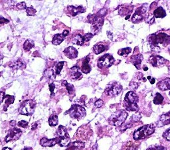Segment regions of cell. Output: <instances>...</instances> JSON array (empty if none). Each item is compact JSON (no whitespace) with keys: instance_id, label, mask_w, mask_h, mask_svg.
<instances>
[{"instance_id":"cell-1","label":"cell","mask_w":170,"mask_h":150,"mask_svg":"<svg viewBox=\"0 0 170 150\" xmlns=\"http://www.w3.org/2000/svg\"><path fill=\"white\" fill-rule=\"evenodd\" d=\"M149 43L151 47L155 51L160 52V49L158 47L159 44L166 46L170 43V37L164 33L153 34L148 38Z\"/></svg>"},{"instance_id":"cell-2","label":"cell","mask_w":170,"mask_h":150,"mask_svg":"<svg viewBox=\"0 0 170 150\" xmlns=\"http://www.w3.org/2000/svg\"><path fill=\"white\" fill-rule=\"evenodd\" d=\"M107 13V9H102L94 15H89L88 16V22L92 25V30L94 32V34H98L100 30L104 23V17Z\"/></svg>"},{"instance_id":"cell-3","label":"cell","mask_w":170,"mask_h":150,"mask_svg":"<svg viewBox=\"0 0 170 150\" xmlns=\"http://www.w3.org/2000/svg\"><path fill=\"white\" fill-rule=\"evenodd\" d=\"M138 101L139 99L136 93L132 91H129L125 96L123 106L128 111H138L139 110Z\"/></svg>"},{"instance_id":"cell-4","label":"cell","mask_w":170,"mask_h":150,"mask_svg":"<svg viewBox=\"0 0 170 150\" xmlns=\"http://www.w3.org/2000/svg\"><path fill=\"white\" fill-rule=\"evenodd\" d=\"M156 126L153 124L144 125L140 128L136 130L133 134V138L134 140H140L145 139L146 137L150 135L155 132Z\"/></svg>"},{"instance_id":"cell-5","label":"cell","mask_w":170,"mask_h":150,"mask_svg":"<svg viewBox=\"0 0 170 150\" xmlns=\"http://www.w3.org/2000/svg\"><path fill=\"white\" fill-rule=\"evenodd\" d=\"M57 139L58 144L61 147H67L70 144V136L67 132V128L65 126L60 125L57 130Z\"/></svg>"},{"instance_id":"cell-6","label":"cell","mask_w":170,"mask_h":150,"mask_svg":"<svg viewBox=\"0 0 170 150\" xmlns=\"http://www.w3.org/2000/svg\"><path fill=\"white\" fill-rule=\"evenodd\" d=\"M36 107V102L34 100L29 99L24 101L19 108V113L25 116H31L34 113Z\"/></svg>"},{"instance_id":"cell-7","label":"cell","mask_w":170,"mask_h":150,"mask_svg":"<svg viewBox=\"0 0 170 150\" xmlns=\"http://www.w3.org/2000/svg\"><path fill=\"white\" fill-rule=\"evenodd\" d=\"M128 113L125 110H120L117 114H114L109 118V122L111 125L116 127L121 126L128 117Z\"/></svg>"},{"instance_id":"cell-8","label":"cell","mask_w":170,"mask_h":150,"mask_svg":"<svg viewBox=\"0 0 170 150\" xmlns=\"http://www.w3.org/2000/svg\"><path fill=\"white\" fill-rule=\"evenodd\" d=\"M86 110L84 107L79 105H72L71 109L66 112V114H68L71 118L77 120L83 119L86 116Z\"/></svg>"},{"instance_id":"cell-9","label":"cell","mask_w":170,"mask_h":150,"mask_svg":"<svg viewBox=\"0 0 170 150\" xmlns=\"http://www.w3.org/2000/svg\"><path fill=\"white\" fill-rule=\"evenodd\" d=\"M122 91V86L120 84L117 82H113L108 85L105 93L107 95L110 97H114V96L118 95Z\"/></svg>"},{"instance_id":"cell-10","label":"cell","mask_w":170,"mask_h":150,"mask_svg":"<svg viewBox=\"0 0 170 150\" xmlns=\"http://www.w3.org/2000/svg\"><path fill=\"white\" fill-rule=\"evenodd\" d=\"M114 58L113 56L109 54H104L98 59V67L99 68H110L113 66L114 63Z\"/></svg>"},{"instance_id":"cell-11","label":"cell","mask_w":170,"mask_h":150,"mask_svg":"<svg viewBox=\"0 0 170 150\" xmlns=\"http://www.w3.org/2000/svg\"><path fill=\"white\" fill-rule=\"evenodd\" d=\"M21 134L22 131L20 129L17 128L16 126L11 127L5 138V141L6 143H8L11 141H16L21 137Z\"/></svg>"},{"instance_id":"cell-12","label":"cell","mask_w":170,"mask_h":150,"mask_svg":"<svg viewBox=\"0 0 170 150\" xmlns=\"http://www.w3.org/2000/svg\"><path fill=\"white\" fill-rule=\"evenodd\" d=\"M147 9H148V5L147 4L142 5L141 7L138 8L132 17V21L134 23H137L142 21L144 19L143 14L146 12Z\"/></svg>"},{"instance_id":"cell-13","label":"cell","mask_w":170,"mask_h":150,"mask_svg":"<svg viewBox=\"0 0 170 150\" xmlns=\"http://www.w3.org/2000/svg\"><path fill=\"white\" fill-rule=\"evenodd\" d=\"M149 62L153 67H161L165 65L166 60L160 56H152L150 57Z\"/></svg>"},{"instance_id":"cell-14","label":"cell","mask_w":170,"mask_h":150,"mask_svg":"<svg viewBox=\"0 0 170 150\" xmlns=\"http://www.w3.org/2000/svg\"><path fill=\"white\" fill-rule=\"evenodd\" d=\"M69 74H70L71 79L73 81H76L79 80L82 78L83 75L82 73L80 72V68L77 66H73L69 70Z\"/></svg>"},{"instance_id":"cell-15","label":"cell","mask_w":170,"mask_h":150,"mask_svg":"<svg viewBox=\"0 0 170 150\" xmlns=\"http://www.w3.org/2000/svg\"><path fill=\"white\" fill-rule=\"evenodd\" d=\"M69 31L68 30H65L61 34H56L53 38L52 43L54 45H59L63 42L65 38L68 34Z\"/></svg>"},{"instance_id":"cell-16","label":"cell","mask_w":170,"mask_h":150,"mask_svg":"<svg viewBox=\"0 0 170 150\" xmlns=\"http://www.w3.org/2000/svg\"><path fill=\"white\" fill-rule=\"evenodd\" d=\"M170 124V111L168 113L162 114L157 122V127H162Z\"/></svg>"},{"instance_id":"cell-17","label":"cell","mask_w":170,"mask_h":150,"mask_svg":"<svg viewBox=\"0 0 170 150\" xmlns=\"http://www.w3.org/2000/svg\"><path fill=\"white\" fill-rule=\"evenodd\" d=\"M64 54L68 58L74 59L78 56V51L73 47H69L64 50Z\"/></svg>"},{"instance_id":"cell-18","label":"cell","mask_w":170,"mask_h":150,"mask_svg":"<svg viewBox=\"0 0 170 150\" xmlns=\"http://www.w3.org/2000/svg\"><path fill=\"white\" fill-rule=\"evenodd\" d=\"M58 144L57 138L53 139H48L46 138H42L40 140V144L42 147H53Z\"/></svg>"},{"instance_id":"cell-19","label":"cell","mask_w":170,"mask_h":150,"mask_svg":"<svg viewBox=\"0 0 170 150\" xmlns=\"http://www.w3.org/2000/svg\"><path fill=\"white\" fill-rule=\"evenodd\" d=\"M67 9L69 13H70L72 16H76L79 13H83L86 11L83 6H78V7H74L72 5H70L67 7Z\"/></svg>"},{"instance_id":"cell-20","label":"cell","mask_w":170,"mask_h":150,"mask_svg":"<svg viewBox=\"0 0 170 150\" xmlns=\"http://www.w3.org/2000/svg\"><path fill=\"white\" fill-rule=\"evenodd\" d=\"M131 61L134 65V66L136 67L138 70H140V65L142 61L143 60V56L140 54H135L131 56Z\"/></svg>"},{"instance_id":"cell-21","label":"cell","mask_w":170,"mask_h":150,"mask_svg":"<svg viewBox=\"0 0 170 150\" xmlns=\"http://www.w3.org/2000/svg\"><path fill=\"white\" fill-rule=\"evenodd\" d=\"M85 144L81 141H76L74 142H71L68 145V148L65 150H80L84 148Z\"/></svg>"},{"instance_id":"cell-22","label":"cell","mask_w":170,"mask_h":150,"mask_svg":"<svg viewBox=\"0 0 170 150\" xmlns=\"http://www.w3.org/2000/svg\"><path fill=\"white\" fill-rule=\"evenodd\" d=\"M157 86L161 91H167L170 89V78H165L158 82Z\"/></svg>"},{"instance_id":"cell-23","label":"cell","mask_w":170,"mask_h":150,"mask_svg":"<svg viewBox=\"0 0 170 150\" xmlns=\"http://www.w3.org/2000/svg\"><path fill=\"white\" fill-rule=\"evenodd\" d=\"M90 61V58L87 56L85 58V59L83 61L82 64V68H81V71H82L84 74H88L91 71V66L89 64Z\"/></svg>"},{"instance_id":"cell-24","label":"cell","mask_w":170,"mask_h":150,"mask_svg":"<svg viewBox=\"0 0 170 150\" xmlns=\"http://www.w3.org/2000/svg\"><path fill=\"white\" fill-rule=\"evenodd\" d=\"M9 67L13 70H19V69H24L25 68V64L22 60L19 59L16 61L10 63Z\"/></svg>"},{"instance_id":"cell-25","label":"cell","mask_w":170,"mask_h":150,"mask_svg":"<svg viewBox=\"0 0 170 150\" xmlns=\"http://www.w3.org/2000/svg\"><path fill=\"white\" fill-rule=\"evenodd\" d=\"M3 100H5V105L3 106V110L6 111L7 107L14 103L15 97L8 95H5L4 97H3Z\"/></svg>"},{"instance_id":"cell-26","label":"cell","mask_w":170,"mask_h":150,"mask_svg":"<svg viewBox=\"0 0 170 150\" xmlns=\"http://www.w3.org/2000/svg\"><path fill=\"white\" fill-rule=\"evenodd\" d=\"M106 50V47L104 44L98 43L94 46L93 47V51L96 54H100V53L104 52Z\"/></svg>"},{"instance_id":"cell-27","label":"cell","mask_w":170,"mask_h":150,"mask_svg":"<svg viewBox=\"0 0 170 150\" xmlns=\"http://www.w3.org/2000/svg\"><path fill=\"white\" fill-rule=\"evenodd\" d=\"M72 44H75L76 45H79V46H82L84 42V37H83L81 34H76V36H75L72 38Z\"/></svg>"},{"instance_id":"cell-28","label":"cell","mask_w":170,"mask_h":150,"mask_svg":"<svg viewBox=\"0 0 170 150\" xmlns=\"http://www.w3.org/2000/svg\"><path fill=\"white\" fill-rule=\"evenodd\" d=\"M153 15L156 18H164L165 17L166 13L164 8H162L161 7H159L154 10Z\"/></svg>"},{"instance_id":"cell-29","label":"cell","mask_w":170,"mask_h":150,"mask_svg":"<svg viewBox=\"0 0 170 150\" xmlns=\"http://www.w3.org/2000/svg\"><path fill=\"white\" fill-rule=\"evenodd\" d=\"M62 85L66 87V89H67L69 95H72L75 93V87H74V86H73V85L68 83L66 80L63 81V82H62Z\"/></svg>"},{"instance_id":"cell-30","label":"cell","mask_w":170,"mask_h":150,"mask_svg":"<svg viewBox=\"0 0 170 150\" xmlns=\"http://www.w3.org/2000/svg\"><path fill=\"white\" fill-rule=\"evenodd\" d=\"M49 124L51 127L56 126L58 123H59V118H58L57 115L53 114L49 118Z\"/></svg>"},{"instance_id":"cell-31","label":"cell","mask_w":170,"mask_h":150,"mask_svg":"<svg viewBox=\"0 0 170 150\" xmlns=\"http://www.w3.org/2000/svg\"><path fill=\"white\" fill-rule=\"evenodd\" d=\"M35 44L34 42L32 40L28 39L25 40L24 44V48L26 52H29L31 49L33 48L34 47Z\"/></svg>"},{"instance_id":"cell-32","label":"cell","mask_w":170,"mask_h":150,"mask_svg":"<svg viewBox=\"0 0 170 150\" xmlns=\"http://www.w3.org/2000/svg\"><path fill=\"white\" fill-rule=\"evenodd\" d=\"M119 14L121 15V16H125L126 15L129 14L132 12V9H128V7L125 6H120V9L118 10Z\"/></svg>"},{"instance_id":"cell-33","label":"cell","mask_w":170,"mask_h":150,"mask_svg":"<svg viewBox=\"0 0 170 150\" xmlns=\"http://www.w3.org/2000/svg\"><path fill=\"white\" fill-rule=\"evenodd\" d=\"M164 101V97L160 93H157L153 99V103L155 105H161Z\"/></svg>"},{"instance_id":"cell-34","label":"cell","mask_w":170,"mask_h":150,"mask_svg":"<svg viewBox=\"0 0 170 150\" xmlns=\"http://www.w3.org/2000/svg\"><path fill=\"white\" fill-rule=\"evenodd\" d=\"M131 51H132V49H131V48L128 47V48H122V49L119 50L118 52V55H120V56H127L131 52Z\"/></svg>"},{"instance_id":"cell-35","label":"cell","mask_w":170,"mask_h":150,"mask_svg":"<svg viewBox=\"0 0 170 150\" xmlns=\"http://www.w3.org/2000/svg\"><path fill=\"white\" fill-rule=\"evenodd\" d=\"M64 64H65V61H60V62H58L55 65L54 70H55L56 75H59L60 74L62 69H63V68L64 66Z\"/></svg>"},{"instance_id":"cell-36","label":"cell","mask_w":170,"mask_h":150,"mask_svg":"<svg viewBox=\"0 0 170 150\" xmlns=\"http://www.w3.org/2000/svg\"><path fill=\"white\" fill-rule=\"evenodd\" d=\"M154 15L150 13L148 15H147V17L146 18V22L147 23H148L150 25H152L154 23V21H155V19H154Z\"/></svg>"},{"instance_id":"cell-37","label":"cell","mask_w":170,"mask_h":150,"mask_svg":"<svg viewBox=\"0 0 170 150\" xmlns=\"http://www.w3.org/2000/svg\"><path fill=\"white\" fill-rule=\"evenodd\" d=\"M26 13L28 14V16H34V15L36 14L37 11L33 7H27Z\"/></svg>"},{"instance_id":"cell-38","label":"cell","mask_w":170,"mask_h":150,"mask_svg":"<svg viewBox=\"0 0 170 150\" xmlns=\"http://www.w3.org/2000/svg\"><path fill=\"white\" fill-rule=\"evenodd\" d=\"M15 9L17 10H23V9H26L27 7H26V3L25 2H21V3H19L15 6Z\"/></svg>"},{"instance_id":"cell-39","label":"cell","mask_w":170,"mask_h":150,"mask_svg":"<svg viewBox=\"0 0 170 150\" xmlns=\"http://www.w3.org/2000/svg\"><path fill=\"white\" fill-rule=\"evenodd\" d=\"M129 87L131 89H132V91H135V90H136L138 87H139V84L136 82H131L130 83V85H129Z\"/></svg>"},{"instance_id":"cell-40","label":"cell","mask_w":170,"mask_h":150,"mask_svg":"<svg viewBox=\"0 0 170 150\" xmlns=\"http://www.w3.org/2000/svg\"><path fill=\"white\" fill-rule=\"evenodd\" d=\"M29 123L28 122H26L25 120H21V121H19L17 123V126L19 127H21V128H26L28 126Z\"/></svg>"},{"instance_id":"cell-41","label":"cell","mask_w":170,"mask_h":150,"mask_svg":"<svg viewBox=\"0 0 170 150\" xmlns=\"http://www.w3.org/2000/svg\"><path fill=\"white\" fill-rule=\"evenodd\" d=\"M103 104H104V102L102 99H98L94 103V106L96 107V108L99 109L103 105Z\"/></svg>"},{"instance_id":"cell-42","label":"cell","mask_w":170,"mask_h":150,"mask_svg":"<svg viewBox=\"0 0 170 150\" xmlns=\"http://www.w3.org/2000/svg\"><path fill=\"white\" fill-rule=\"evenodd\" d=\"M163 137L166 140L170 141V128L168 129V130H166V131L164 133Z\"/></svg>"},{"instance_id":"cell-43","label":"cell","mask_w":170,"mask_h":150,"mask_svg":"<svg viewBox=\"0 0 170 150\" xmlns=\"http://www.w3.org/2000/svg\"><path fill=\"white\" fill-rule=\"evenodd\" d=\"M93 35H94V34H92V33H87L84 36H83L84 38L85 42H88L89 40H91V38L93 37Z\"/></svg>"},{"instance_id":"cell-44","label":"cell","mask_w":170,"mask_h":150,"mask_svg":"<svg viewBox=\"0 0 170 150\" xmlns=\"http://www.w3.org/2000/svg\"><path fill=\"white\" fill-rule=\"evenodd\" d=\"M142 118L141 117V115L140 114H134L132 116V121H134V122H137L139 120H140V118Z\"/></svg>"},{"instance_id":"cell-45","label":"cell","mask_w":170,"mask_h":150,"mask_svg":"<svg viewBox=\"0 0 170 150\" xmlns=\"http://www.w3.org/2000/svg\"><path fill=\"white\" fill-rule=\"evenodd\" d=\"M49 90L51 91V96L54 95V90H55V85L53 83H50L49 85Z\"/></svg>"},{"instance_id":"cell-46","label":"cell","mask_w":170,"mask_h":150,"mask_svg":"<svg viewBox=\"0 0 170 150\" xmlns=\"http://www.w3.org/2000/svg\"><path fill=\"white\" fill-rule=\"evenodd\" d=\"M9 22V21L8 20V19L3 18V17H1V19H0V24H1V25H3V24L8 23Z\"/></svg>"},{"instance_id":"cell-47","label":"cell","mask_w":170,"mask_h":150,"mask_svg":"<svg viewBox=\"0 0 170 150\" xmlns=\"http://www.w3.org/2000/svg\"><path fill=\"white\" fill-rule=\"evenodd\" d=\"M147 78H148V79L150 80V83H151V84H153L154 83H155V82H156V79H154V78H152L151 76H148Z\"/></svg>"},{"instance_id":"cell-48","label":"cell","mask_w":170,"mask_h":150,"mask_svg":"<svg viewBox=\"0 0 170 150\" xmlns=\"http://www.w3.org/2000/svg\"><path fill=\"white\" fill-rule=\"evenodd\" d=\"M37 126H38V124H37V122H34L33 124H32L31 126V130H35L37 128Z\"/></svg>"},{"instance_id":"cell-49","label":"cell","mask_w":170,"mask_h":150,"mask_svg":"<svg viewBox=\"0 0 170 150\" xmlns=\"http://www.w3.org/2000/svg\"><path fill=\"white\" fill-rule=\"evenodd\" d=\"M10 126L11 127H15V126H16V122H15V120H11L10 122Z\"/></svg>"},{"instance_id":"cell-50","label":"cell","mask_w":170,"mask_h":150,"mask_svg":"<svg viewBox=\"0 0 170 150\" xmlns=\"http://www.w3.org/2000/svg\"><path fill=\"white\" fill-rule=\"evenodd\" d=\"M107 34H108V37H109V38H110V40L113 39V34H112L111 32L108 31V32H107Z\"/></svg>"},{"instance_id":"cell-51","label":"cell","mask_w":170,"mask_h":150,"mask_svg":"<svg viewBox=\"0 0 170 150\" xmlns=\"http://www.w3.org/2000/svg\"><path fill=\"white\" fill-rule=\"evenodd\" d=\"M147 150H158L157 147L156 148H154V147H150L149 148L147 149Z\"/></svg>"},{"instance_id":"cell-52","label":"cell","mask_w":170,"mask_h":150,"mask_svg":"<svg viewBox=\"0 0 170 150\" xmlns=\"http://www.w3.org/2000/svg\"><path fill=\"white\" fill-rule=\"evenodd\" d=\"M22 150H33V149L32 148H31V147H25Z\"/></svg>"},{"instance_id":"cell-53","label":"cell","mask_w":170,"mask_h":150,"mask_svg":"<svg viewBox=\"0 0 170 150\" xmlns=\"http://www.w3.org/2000/svg\"><path fill=\"white\" fill-rule=\"evenodd\" d=\"M92 150H98V149H97V145H94L93 146V148H92Z\"/></svg>"},{"instance_id":"cell-54","label":"cell","mask_w":170,"mask_h":150,"mask_svg":"<svg viewBox=\"0 0 170 150\" xmlns=\"http://www.w3.org/2000/svg\"><path fill=\"white\" fill-rule=\"evenodd\" d=\"M2 150H12V149H11L10 148L6 147V148H3L2 149Z\"/></svg>"},{"instance_id":"cell-55","label":"cell","mask_w":170,"mask_h":150,"mask_svg":"<svg viewBox=\"0 0 170 150\" xmlns=\"http://www.w3.org/2000/svg\"><path fill=\"white\" fill-rule=\"evenodd\" d=\"M148 70V67H146V66H144V71H147Z\"/></svg>"},{"instance_id":"cell-56","label":"cell","mask_w":170,"mask_h":150,"mask_svg":"<svg viewBox=\"0 0 170 150\" xmlns=\"http://www.w3.org/2000/svg\"><path fill=\"white\" fill-rule=\"evenodd\" d=\"M130 17V15H128V16H126V17H125V19H126V20H127V19H128Z\"/></svg>"},{"instance_id":"cell-57","label":"cell","mask_w":170,"mask_h":150,"mask_svg":"<svg viewBox=\"0 0 170 150\" xmlns=\"http://www.w3.org/2000/svg\"><path fill=\"white\" fill-rule=\"evenodd\" d=\"M168 51H169V52L170 53V46H169V48H168Z\"/></svg>"},{"instance_id":"cell-58","label":"cell","mask_w":170,"mask_h":150,"mask_svg":"<svg viewBox=\"0 0 170 150\" xmlns=\"http://www.w3.org/2000/svg\"><path fill=\"white\" fill-rule=\"evenodd\" d=\"M169 72H170V66H169Z\"/></svg>"},{"instance_id":"cell-59","label":"cell","mask_w":170,"mask_h":150,"mask_svg":"<svg viewBox=\"0 0 170 150\" xmlns=\"http://www.w3.org/2000/svg\"><path fill=\"white\" fill-rule=\"evenodd\" d=\"M169 96H170V92H169Z\"/></svg>"}]
</instances>
